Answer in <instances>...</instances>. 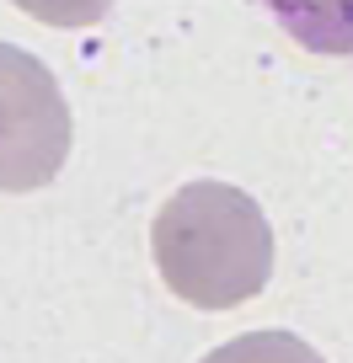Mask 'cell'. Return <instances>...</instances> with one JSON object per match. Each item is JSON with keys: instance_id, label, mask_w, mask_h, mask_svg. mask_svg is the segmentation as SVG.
<instances>
[{"instance_id": "obj_1", "label": "cell", "mask_w": 353, "mask_h": 363, "mask_svg": "<svg viewBox=\"0 0 353 363\" xmlns=\"http://www.w3.org/2000/svg\"><path fill=\"white\" fill-rule=\"evenodd\" d=\"M150 257L183 305L230 310L268 289L273 230L257 198L230 182H188L150 219Z\"/></svg>"}, {"instance_id": "obj_2", "label": "cell", "mask_w": 353, "mask_h": 363, "mask_svg": "<svg viewBox=\"0 0 353 363\" xmlns=\"http://www.w3.org/2000/svg\"><path fill=\"white\" fill-rule=\"evenodd\" d=\"M70 102L54 69L0 43V193H38L70 160Z\"/></svg>"}, {"instance_id": "obj_3", "label": "cell", "mask_w": 353, "mask_h": 363, "mask_svg": "<svg viewBox=\"0 0 353 363\" xmlns=\"http://www.w3.org/2000/svg\"><path fill=\"white\" fill-rule=\"evenodd\" d=\"M268 11L310 54H353V0H268Z\"/></svg>"}, {"instance_id": "obj_4", "label": "cell", "mask_w": 353, "mask_h": 363, "mask_svg": "<svg viewBox=\"0 0 353 363\" xmlns=\"http://www.w3.org/2000/svg\"><path fill=\"white\" fill-rule=\"evenodd\" d=\"M198 363H327V358L295 331H246V337H230L225 347L204 352Z\"/></svg>"}, {"instance_id": "obj_5", "label": "cell", "mask_w": 353, "mask_h": 363, "mask_svg": "<svg viewBox=\"0 0 353 363\" xmlns=\"http://www.w3.org/2000/svg\"><path fill=\"white\" fill-rule=\"evenodd\" d=\"M11 6L48 27H97L113 11V0H11Z\"/></svg>"}]
</instances>
